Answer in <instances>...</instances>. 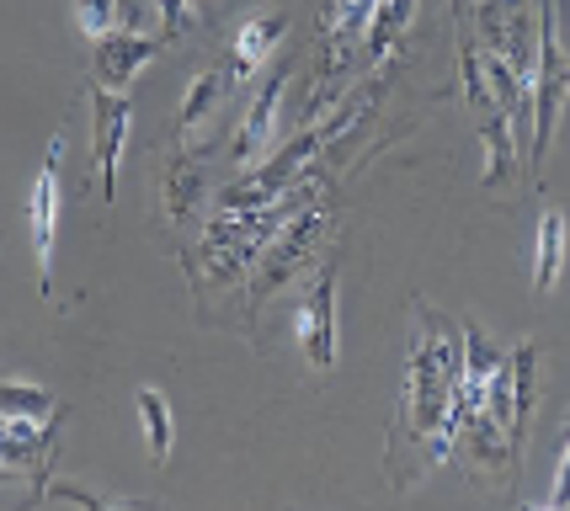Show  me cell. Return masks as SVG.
I'll use <instances>...</instances> for the list:
<instances>
[{
  "label": "cell",
  "instance_id": "2e32d148",
  "mask_svg": "<svg viewBox=\"0 0 570 511\" xmlns=\"http://www.w3.org/2000/svg\"><path fill=\"white\" fill-rule=\"evenodd\" d=\"M229 80H235V70H229V65H208V70H198L193 80H187V97H181V134H187V139H193L203 122L219 112Z\"/></svg>",
  "mask_w": 570,
  "mask_h": 511
},
{
  "label": "cell",
  "instance_id": "6da1fadb",
  "mask_svg": "<svg viewBox=\"0 0 570 511\" xmlns=\"http://www.w3.org/2000/svg\"><path fill=\"white\" fill-rule=\"evenodd\" d=\"M464 373V325L432 304H416L411 325V357H405V390L390 438V485L411 490L426 469L453 459V390Z\"/></svg>",
  "mask_w": 570,
  "mask_h": 511
},
{
  "label": "cell",
  "instance_id": "52a82bcc",
  "mask_svg": "<svg viewBox=\"0 0 570 511\" xmlns=\"http://www.w3.org/2000/svg\"><path fill=\"white\" fill-rule=\"evenodd\" d=\"M336 293H342V267L331 262V267L315 272V283H309L304 304H298V320H294L298 352H304V363L315 367V373L336 367Z\"/></svg>",
  "mask_w": 570,
  "mask_h": 511
},
{
  "label": "cell",
  "instance_id": "4316f807",
  "mask_svg": "<svg viewBox=\"0 0 570 511\" xmlns=\"http://www.w3.org/2000/svg\"><path fill=\"white\" fill-rule=\"evenodd\" d=\"M560 438H570V415H566V426H560Z\"/></svg>",
  "mask_w": 570,
  "mask_h": 511
},
{
  "label": "cell",
  "instance_id": "9a60e30c",
  "mask_svg": "<svg viewBox=\"0 0 570 511\" xmlns=\"http://www.w3.org/2000/svg\"><path fill=\"white\" fill-rule=\"evenodd\" d=\"M566 245H570V219L560 208H544L539 240H533V293H539V298L560 283V272H566Z\"/></svg>",
  "mask_w": 570,
  "mask_h": 511
},
{
  "label": "cell",
  "instance_id": "cb8c5ba5",
  "mask_svg": "<svg viewBox=\"0 0 570 511\" xmlns=\"http://www.w3.org/2000/svg\"><path fill=\"white\" fill-rule=\"evenodd\" d=\"M149 22H155V0H118V27L149 32Z\"/></svg>",
  "mask_w": 570,
  "mask_h": 511
},
{
  "label": "cell",
  "instance_id": "d6986e66",
  "mask_svg": "<svg viewBox=\"0 0 570 511\" xmlns=\"http://www.w3.org/2000/svg\"><path fill=\"white\" fill-rule=\"evenodd\" d=\"M416 22V0H379V11H373V27H368V53L373 65H384L395 43L405 38V27Z\"/></svg>",
  "mask_w": 570,
  "mask_h": 511
},
{
  "label": "cell",
  "instance_id": "4fadbf2b",
  "mask_svg": "<svg viewBox=\"0 0 570 511\" xmlns=\"http://www.w3.org/2000/svg\"><path fill=\"white\" fill-rule=\"evenodd\" d=\"M507 373H512V463H518L533 405H539V341H518L507 357Z\"/></svg>",
  "mask_w": 570,
  "mask_h": 511
},
{
  "label": "cell",
  "instance_id": "d4e9b609",
  "mask_svg": "<svg viewBox=\"0 0 570 511\" xmlns=\"http://www.w3.org/2000/svg\"><path fill=\"white\" fill-rule=\"evenodd\" d=\"M570 507V438L566 453H560V469H554V485H549V511H566Z\"/></svg>",
  "mask_w": 570,
  "mask_h": 511
},
{
  "label": "cell",
  "instance_id": "44dd1931",
  "mask_svg": "<svg viewBox=\"0 0 570 511\" xmlns=\"http://www.w3.org/2000/svg\"><path fill=\"white\" fill-rule=\"evenodd\" d=\"M373 11H379V0H331V11H325V22L336 32V43L352 49V43H363L373 27ZM336 49V53H342Z\"/></svg>",
  "mask_w": 570,
  "mask_h": 511
},
{
  "label": "cell",
  "instance_id": "ffe728a7",
  "mask_svg": "<svg viewBox=\"0 0 570 511\" xmlns=\"http://www.w3.org/2000/svg\"><path fill=\"white\" fill-rule=\"evenodd\" d=\"M0 415L11 421H49L53 415V394L43 384H17V379H0Z\"/></svg>",
  "mask_w": 570,
  "mask_h": 511
},
{
  "label": "cell",
  "instance_id": "7c38bea8",
  "mask_svg": "<svg viewBox=\"0 0 570 511\" xmlns=\"http://www.w3.org/2000/svg\"><path fill=\"white\" fill-rule=\"evenodd\" d=\"M283 38H288V11H256V17L235 32V43H229V70H235V80H250V75L277 53Z\"/></svg>",
  "mask_w": 570,
  "mask_h": 511
},
{
  "label": "cell",
  "instance_id": "5bb4252c",
  "mask_svg": "<svg viewBox=\"0 0 570 511\" xmlns=\"http://www.w3.org/2000/svg\"><path fill=\"white\" fill-rule=\"evenodd\" d=\"M160 193H166V219L171 224H193L203 214V197H208V181H203V160L198 155H176L166 176H160Z\"/></svg>",
  "mask_w": 570,
  "mask_h": 511
},
{
  "label": "cell",
  "instance_id": "484cf974",
  "mask_svg": "<svg viewBox=\"0 0 570 511\" xmlns=\"http://www.w3.org/2000/svg\"><path fill=\"white\" fill-rule=\"evenodd\" d=\"M470 6H480V0H453V17H464Z\"/></svg>",
  "mask_w": 570,
  "mask_h": 511
},
{
  "label": "cell",
  "instance_id": "9c48e42d",
  "mask_svg": "<svg viewBox=\"0 0 570 511\" xmlns=\"http://www.w3.org/2000/svg\"><path fill=\"white\" fill-rule=\"evenodd\" d=\"M474 22H480V49L512 59L533 80V70H539V32H533V17H528V0H480Z\"/></svg>",
  "mask_w": 570,
  "mask_h": 511
},
{
  "label": "cell",
  "instance_id": "7402d4cb",
  "mask_svg": "<svg viewBox=\"0 0 570 511\" xmlns=\"http://www.w3.org/2000/svg\"><path fill=\"white\" fill-rule=\"evenodd\" d=\"M155 27L160 43H181L193 32V0H155Z\"/></svg>",
  "mask_w": 570,
  "mask_h": 511
},
{
  "label": "cell",
  "instance_id": "603a6c76",
  "mask_svg": "<svg viewBox=\"0 0 570 511\" xmlns=\"http://www.w3.org/2000/svg\"><path fill=\"white\" fill-rule=\"evenodd\" d=\"M75 27L86 38H101L118 27V0H75Z\"/></svg>",
  "mask_w": 570,
  "mask_h": 511
},
{
  "label": "cell",
  "instance_id": "8fae6325",
  "mask_svg": "<svg viewBox=\"0 0 570 511\" xmlns=\"http://www.w3.org/2000/svg\"><path fill=\"white\" fill-rule=\"evenodd\" d=\"M91 43H97L91 70H97V86H107V91H128L134 75L166 49L160 32H139V27H112V32H101V38H91Z\"/></svg>",
  "mask_w": 570,
  "mask_h": 511
},
{
  "label": "cell",
  "instance_id": "30bf717a",
  "mask_svg": "<svg viewBox=\"0 0 570 511\" xmlns=\"http://www.w3.org/2000/svg\"><path fill=\"white\" fill-rule=\"evenodd\" d=\"M283 97H288V65L267 70V80L256 86V97H250L246 112H240V128H235V139H229V155H235L240 170L256 166V160L273 149L277 122H283Z\"/></svg>",
  "mask_w": 570,
  "mask_h": 511
},
{
  "label": "cell",
  "instance_id": "3957f363",
  "mask_svg": "<svg viewBox=\"0 0 570 511\" xmlns=\"http://www.w3.org/2000/svg\"><path fill=\"white\" fill-rule=\"evenodd\" d=\"M325 235V203H321V176L309 170V176H298L294 187V208H288V219L277 224V235L267 240V250L256 256V283H250V293L256 298H267V293H277L288 277H294L309 256H315V245H321Z\"/></svg>",
  "mask_w": 570,
  "mask_h": 511
},
{
  "label": "cell",
  "instance_id": "e0dca14e",
  "mask_svg": "<svg viewBox=\"0 0 570 511\" xmlns=\"http://www.w3.org/2000/svg\"><path fill=\"white\" fill-rule=\"evenodd\" d=\"M480 145H485V187H507L518 170V128L507 122V112H485L480 118Z\"/></svg>",
  "mask_w": 570,
  "mask_h": 511
},
{
  "label": "cell",
  "instance_id": "7a4b0ae2",
  "mask_svg": "<svg viewBox=\"0 0 570 511\" xmlns=\"http://www.w3.org/2000/svg\"><path fill=\"white\" fill-rule=\"evenodd\" d=\"M294 187L277 197V203H267V208L214 214V219L203 224V272H208L214 283H235V277H246V272L256 267V256L267 250V240L277 235V224L288 219V208H294Z\"/></svg>",
  "mask_w": 570,
  "mask_h": 511
},
{
  "label": "cell",
  "instance_id": "277c9868",
  "mask_svg": "<svg viewBox=\"0 0 570 511\" xmlns=\"http://www.w3.org/2000/svg\"><path fill=\"white\" fill-rule=\"evenodd\" d=\"M325 149L321 128H298L288 145H277L273 155H267V166H246L229 187L219 193V214H250V208H267V203H277V197L294 187L298 176H309V166H315V155Z\"/></svg>",
  "mask_w": 570,
  "mask_h": 511
},
{
  "label": "cell",
  "instance_id": "5b68a950",
  "mask_svg": "<svg viewBox=\"0 0 570 511\" xmlns=\"http://www.w3.org/2000/svg\"><path fill=\"white\" fill-rule=\"evenodd\" d=\"M566 101H570V53H560V11H554V0H544L539 70H533V139H528V155H533L539 170H544V155L554 145V128L566 118Z\"/></svg>",
  "mask_w": 570,
  "mask_h": 511
},
{
  "label": "cell",
  "instance_id": "ba28073f",
  "mask_svg": "<svg viewBox=\"0 0 570 511\" xmlns=\"http://www.w3.org/2000/svg\"><path fill=\"white\" fill-rule=\"evenodd\" d=\"M128 128H134L128 91L91 86V149H97L101 203H118V166H124V149H128Z\"/></svg>",
  "mask_w": 570,
  "mask_h": 511
},
{
  "label": "cell",
  "instance_id": "ac0fdd59",
  "mask_svg": "<svg viewBox=\"0 0 570 511\" xmlns=\"http://www.w3.org/2000/svg\"><path fill=\"white\" fill-rule=\"evenodd\" d=\"M139 432H145V453L155 463H166L171 459V448H176V415H171V400L160 390H139Z\"/></svg>",
  "mask_w": 570,
  "mask_h": 511
},
{
  "label": "cell",
  "instance_id": "8992f818",
  "mask_svg": "<svg viewBox=\"0 0 570 511\" xmlns=\"http://www.w3.org/2000/svg\"><path fill=\"white\" fill-rule=\"evenodd\" d=\"M59 160H65V134L49 139V155L32 176L27 193V229H32V256H38V288L53 298V250H59V208H65V181H59Z\"/></svg>",
  "mask_w": 570,
  "mask_h": 511
}]
</instances>
